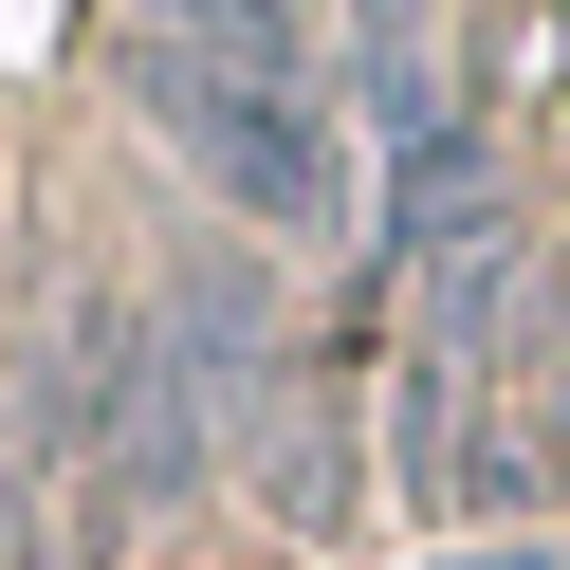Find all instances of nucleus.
Returning <instances> with one entry per match:
<instances>
[{
    "mask_svg": "<svg viewBox=\"0 0 570 570\" xmlns=\"http://www.w3.org/2000/svg\"><path fill=\"white\" fill-rule=\"evenodd\" d=\"M350 92H368V148L405 166L423 129H460L442 111V56H423V0H350Z\"/></svg>",
    "mask_w": 570,
    "mask_h": 570,
    "instance_id": "obj_3",
    "label": "nucleus"
},
{
    "mask_svg": "<svg viewBox=\"0 0 570 570\" xmlns=\"http://www.w3.org/2000/svg\"><path fill=\"white\" fill-rule=\"evenodd\" d=\"M129 111H148L166 148L239 203V222H276V239H332L350 203H368V185H350V129H332V92H313V75H222V56L129 38Z\"/></svg>",
    "mask_w": 570,
    "mask_h": 570,
    "instance_id": "obj_1",
    "label": "nucleus"
},
{
    "mask_svg": "<svg viewBox=\"0 0 570 570\" xmlns=\"http://www.w3.org/2000/svg\"><path fill=\"white\" fill-rule=\"evenodd\" d=\"M350 0H148L166 56H222V75H313V38H332Z\"/></svg>",
    "mask_w": 570,
    "mask_h": 570,
    "instance_id": "obj_4",
    "label": "nucleus"
},
{
    "mask_svg": "<svg viewBox=\"0 0 570 570\" xmlns=\"http://www.w3.org/2000/svg\"><path fill=\"white\" fill-rule=\"evenodd\" d=\"M239 405H258V276H166V295H129L111 479H203Z\"/></svg>",
    "mask_w": 570,
    "mask_h": 570,
    "instance_id": "obj_2",
    "label": "nucleus"
}]
</instances>
